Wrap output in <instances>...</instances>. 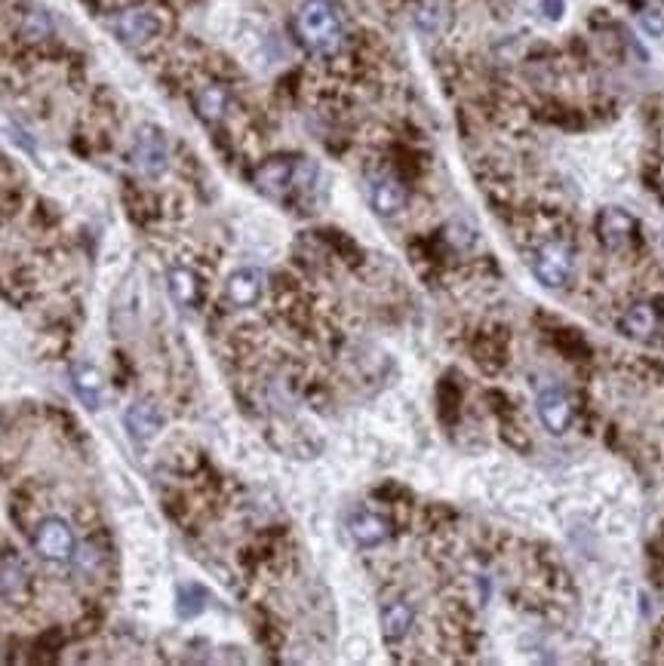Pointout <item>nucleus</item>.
I'll use <instances>...</instances> for the list:
<instances>
[{
    "mask_svg": "<svg viewBox=\"0 0 664 666\" xmlns=\"http://www.w3.org/2000/svg\"><path fill=\"white\" fill-rule=\"evenodd\" d=\"M298 40L317 56H332L345 43V22L332 0H305L296 13Z\"/></svg>",
    "mask_w": 664,
    "mask_h": 666,
    "instance_id": "nucleus-1",
    "label": "nucleus"
},
{
    "mask_svg": "<svg viewBox=\"0 0 664 666\" xmlns=\"http://www.w3.org/2000/svg\"><path fill=\"white\" fill-rule=\"evenodd\" d=\"M317 178V166L308 160H289V157H274L256 172V188L274 200H283L293 191H308Z\"/></svg>",
    "mask_w": 664,
    "mask_h": 666,
    "instance_id": "nucleus-2",
    "label": "nucleus"
},
{
    "mask_svg": "<svg viewBox=\"0 0 664 666\" xmlns=\"http://www.w3.org/2000/svg\"><path fill=\"white\" fill-rule=\"evenodd\" d=\"M529 267H532V276L548 289H563L566 283L572 280V271H576V256L566 243L559 239H550V243H541L539 249L529 258Z\"/></svg>",
    "mask_w": 664,
    "mask_h": 666,
    "instance_id": "nucleus-3",
    "label": "nucleus"
},
{
    "mask_svg": "<svg viewBox=\"0 0 664 666\" xmlns=\"http://www.w3.org/2000/svg\"><path fill=\"white\" fill-rule=\"evenodd\" d=\"M34 550L41 553L47 562H71L77 553V537L74 528L59 516H47L37 522L34 528Z\"/></svg>",
    "mask_w": 664,
    "mask_h": 666,
    "instance_id": "nucleus-4",
    "label": "nucleus"
},
{
    "mask_svg": "<svg viewBox=\"0 0 664 666\" xmlns=\"http://www.w3.org/2000/svg\"><path fill=\"white\" fill-rule=\"evenodd\" d=\"M132 166L145 178H160L169 166V148L160 130L141 126L136 141H132Z\"/></svg>",
    "mask_w": 664,
    "mask_h": 666,
    "instance_id": "nucleus-5",
    "label": "nucleus"
},
{
    "mask_svg": "<svg viewBox=\"0 0 664 666\" xmlns=\"http://www.w3.org/2000/svg\"><path fill=\"white\" fill-rule=\"evenodd\" d=\"M535 406H539V418L544 424V430L554 433V436H563L566 430H569L572 424V400L569 393L563 391V387L550 384L544 387L539 393V400H535Z\"/></svg>",
    "mask_w": 664,
    "mask_h": 666,
    "instance_id": "nucleus-6",
    "label": "nucleus"
},
{
    "mask_svg": "<svg viewBox=\"0 0 664 666\" xmlns=\"http://www.w3.org/2000/svg\"><path fill=\"white\" fill-rule=\"evenodd\" d=\"M111 28H114V34L121 37L123 43L139 47V43H148L160 32V19L154 16L151 10H126L111 22Z\"/></svg>",
    "mask_w": 664,
    "mask_h": 666,
    "instance_id": "nucleus-7",
    "label": "nucleus"
},
{
    "mask_svg": "<svg viewBox=\"0 0 664 666\" xmlns=\"http://www.w3.org/2000/svg\"><path fill=\"white\" fill-rule=\"evenodd\" d=\"M265 274L259 267H237L225 283V295L234 308H252L262 298Z\"/></svg>",
    "mask_w": 664,
    "mask_h": 666,
    "instance_id": "nucleus-8",
    "label": "nucleus"
},
{
    "mask_svg": "<svg viewBox=\"0 0 664 666\" xmlns=\"http://www.w3.org/2000/svg\"><path fill=\"white\" fill-rule=\"evenodd\" d=\"M369 203L382 219H391L406 206V188L394 176H376L369 182Z\"/></svg>",
    "mask_w": 664,
    "mask_h": 666,
    "instance_id": "nucleus-9",
    "label": "nucleus"
},
{
    "mask_svg": "<svg viewBox=\"0 0 664 666\" xmlns=\"http://www.w3.org/2000/svg\"><path fill=\"white\" fill-rule=\"evenodd\" d=\"M633 230H637V221H633L624 209H615V206L603 209L600 219H596V234H600V239L609 246V249H622V246H628Z\"/></svg>",
    "mask_w": 664,
    "mask_h": 666,
    "instance_id": "nucleus-10",
    "label": "nucleus"
},
{
    "mask_svg": "<svg viewBox=\"0 0 664 666\" xmlns=\"http://www.w3.org/2000/svg\"><path fill=\"white\" fill-rule=\"evenodd\" d=\"M167 289H169V298H173L182 310L197 308V302H200V276L194 274L191 267H169Z\"/></svg>",
    "mask_w": 664,
    "mask_h": 666,
    "instance_id": "nucleus-11",
    "label": "nucleus"
},
{
    "mask_svg": "<svg viewBox=\"0 0 664 666\" xmlns=\"http://www.w3.org/2000/svg\"><path fill=\"white\" fill-rule=\"evenodd\" d=\"M348 531L360 547H378L387 541V522L372 510H357L348 519Z\"/></svg>",
    "mask_w": 664,
    "mask_h": 666,
    "instance_id": "nucleus-12",
    "label": "nucleus"
},
{
    "mask_svg": "<svg viewBox=\"0 0 664 666\" xmlns=\"http://www.w3.org/2000/svg\"><path fill=\"white\" fill-rule=\"evenodd\" d=\"M123 424L136 443H148V439H154L160 433L163 421H160V411L154 409L151 402H136V406L126 409Z\"/></svg>",
    "mask_w": 664,
    "mask_h": 666,
    "instance_id": "nucleus-13",
    "label": "nucleus"
},
{
    "mask_svg": "<svg viewBox=\"0 0 664 666\" xmlns=\"http://www.w3.org/2000/svg\"><path fill=\"white\" fill-rule=\"evenodd\" d=\"M71 387L86 409H102V402H105V384H102V375L93 369V365H84V363L74 365Z\"/></svg>",
    "mask_w": 664,
    "mask_h": 666,
    "instance_id": "nucleus-14",
    "label": "nucleus"
},
{
    "mask_svg": "<svg viewBox=\"0 0 664 666\" xmlns=\"http://www.w3.org/2000/svg\"><path fill=\"white\" fill-rule=\"evenodd\" d=\"M622 332L637 341L652 338V335L659 332V313H655L652 304H633V308H628V313L622 317Z\"/></svg>",
    "mask_w": 664,
    "mask_h": 666,
    "instance_id": "nucleus-15",
    "label": "nucleus"
},
{
    "mask_svg": "<svg viewBox=\"0 0 664 666\" xmlns=\"http://www.w3.org/2000/svg\"><path fill=\"white\" fill-rule=\"evenodd\" d=\"M413 605L409 602H387L382 608V635L385 642H400L403 635L409 633V626H413Z\"/></svg>",
    "mask_w": 664,
    "mask_h": 666,
    "instance_id": "nucleus-16",
    "label": "nucleus"
},
{
    "mask_svg": "<svg viewBox=\"0 0 664 666\" xmlns=\"http://www.w3.org/2000/svg\"><path fill=\"white\" fill-rule=\"evenodd\" d=\"M197 114L206 120V123H219L222 117L228 114V104H231V95H228V89L225 86H219V84H210V86H204L197 93Z\"/></svg>",
    "mask_w": 664,
    "mask_h": 666,
    "instance_id": "nucleus-17",
    "label": "nucleus"
},
{
    "mask_svg": "<svg viewBox=\"0 0 664 666\" xmlns=\"http://www.w3.org/2000/svg\"><path fill=\"white\" fill-rule=\"evenodd\" d=\"M413 22L422 34H437L446 25V6L440 0H419L413 6Z\"/></svg>",
    "mask_w": 664,
    "mask_h": 666,
    "instance_id": "nucleus-18",
    "label": "nucleus"
},
{
    "mask_svg": "<svg viewBox=\"0 0 664 666\" xmlns=\"http://www.w3.org/2000/svg\"><path fill=\"white\" fill-rule=\"evenodd\" d=\"M206 590L204 587H197V583H185L182 590H178V602H176V608H178V617H197L200 611L206 608Z\"/></svg>",
    "mask_w": 664,
    "mask_h": 666,
    "instance_id": "nucleus-19",
    "label": "nucleus"
},
{
    "mask_svg": "<svg viewBox=\"0 0 664 666\" xmlns=\"http://www.w3.org/2000/svg\"><path fill=\"white\" fill-rule=\"evenodd\" d=\"M25 587H28L25 568H22L19 562H4V565H0V593L16 598V596L25 593Z\"/></svg>",
    "mask_w": 664,
    "mask_h": 666,
    "instance_id": "nucleus-20",
    "label": "nucleus"
},
{
    "mask_svg": "<svg viewBox=\"0 0 664 666\" xmlns=\"http://www.w3.org/2000/svg\"><path fill=\"white\" fill-rule=\"evenodd\" d=\"M640 22H643V28L652 37H661L664 34V6H649V10H643V16H640Z\"/></svg>",
    "mask_w": 664,
    "mask_h": 666,
    "instance_id": "nucleus-21",
    "label": "nucleus"
},
{
    "mask_svg": "<svg viewBox=\"0 0 664 666\" xmlns=\"http://www.w3.org/2000/svg\"><path fill=\"white\" fill-rule=\"evenodd\" d=\"M25 28H28V34H32V37H43L50 32V19L43 16V13H28Z\"/></svg>",
    "mask_w": 664,
    "mask_h": 666,
    "instance_id": "nucleus-22",
    "label": "nucleus"
},
{
    "mask_svg": "<svg viewBox=\"0 0 664 666\" xmlns=\"http://www.w3.org/2000/svg\"><path fill=\"white\" fill-rule=\"evenodd\" d=\"M541 16L557 22L559 16H563V0H541Z\"/></svg>",
    "mask_w": 664,
    "mask_h": 666,
    "instance_id": "nucleus-23",
    "label": "nucleus"
}]
</instances>
